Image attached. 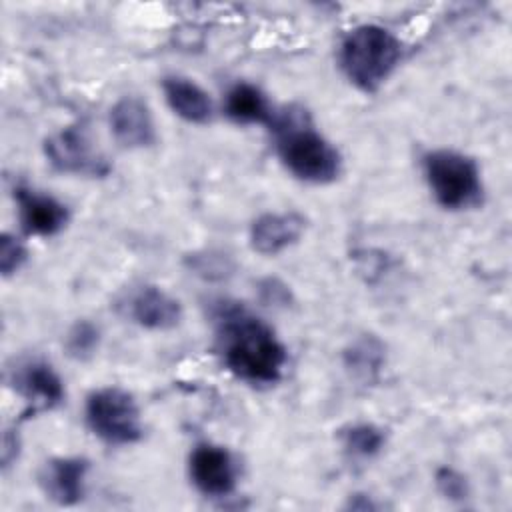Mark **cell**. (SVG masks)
I'll use <instances>...</instances> for the list:
<instances>
[{
	"label": "cell",
	"instance_id": "3",
	"mask_svg": "<svg viewBox=\"0 0 512 512\" xmlns=\"http://www.w3.org/2000/svg\"><path fill=\"white\" fill-rule=\"evenodd\" d=\"M404 56L402 40L380 24L350 28L338 48V64L346 80L364 94H374L396 72Z\"/></svg>",
	"mask_w": 512,
	"mask_h": 512
},
{
	"label": "cell",
	"instance_id": "2",
	"mask_svg": "<svg viewBox=\"0 0 512 512\" xmlns=\"http://www.w3.org/2000/svg\"><path fill=\"white\" fill-rule=\"evenodd\" d=\"M274 134V150L282 166L300 182L332 184L342 174L340 150L312 124L302 108L276 112L268 124Z\"/></svg>",
	"mask_w": 512,
	"mask_h": 512
},
{
	"label": "cell",
	"instance_id": "12",
	"mask_svg": "<svg viewBox=\"0 0 512 512\" xmlns=\"http://www.w3.org/2000/svg\"><path fill=\"white\" fill-rule=\"evenodd\" d=\"M128 318L144 330L166 332L182 322V304L160 286L146 284L134 290L126 304Z\"/></svg>",
	"mask_w": 512,
	"mask_h": 512
},
{
	"label": "cell",
	"instance_id": "22",
	"mask_svg": "<svg viewBox=\"0 0 512 512\" xmlns=\"http://www.w3.org/2000/svg\"><path fill=\"white\" fill-rule=\"evenodd\" d=\"M256 294H258V300L270 308H288L294 300L290 286L274 276H266L258 280Z\"/></svg>",
	"mask_w": 512,
	"mask_h": 512
},
{
	"label": "cell",
	"instance_id": "19",
	"mask_svg": "<svg viewBox=\"0 0 512 512\" xmlns=\"http://www.w3.org/2000/svg\"><path fill=\"white\" fill-rule=\"evenodd\" d=\"M100 342H102V332L98 324H94L92 320L80 318L66 330L62 346L68 358L76 362H86L96 356Z\"/></svg>",
	"mask_w": 512,
	"mask_h": 512
},
{
	"label": "cell",
	"instance_id": "5",
	"mask_svg": "<svg viewBox=\"0 0 512 512\" xmlns=\"http://www.w3.org/2000/svg\"><path fill=\"white\" fill-rule=\"evenodd\" d=\"M88 430L108 446H132L142 440V412L136 398L120 386H102L86 396Z\"/></svg>",
	"mask_w": 512,
	"mask_h": 512
},
{
	"label": "cell",
	"instance_id": "17",
	"mask_svg": "<svg viewBox=\"0 0 512 512\" xmlns=\"http://www.w3.org/2000/svg\"><path fill=\"white\" fill-rule=\"evenodd\" d=\"M342 450L352 460H370L378 456L386 444V434L372 422H354L338 432Z\"/></svg>",
	"mask_w": 512,
	"mask_h": 512
},
{
	"label": "cell",
	"instance_id": "13",
	"mask_svg": "<svg viewBox=\"0 0 512 512\" xmlns=\"http://www.w3.org/2000/svg\"><path fill=\"white\" fill-rule=\"evenodd\" d=\"M90 462L84 456H54L40 472V486L54 504L74 506L86 494Z\"/></svg>",
	"mask_w": 512,
	"mask_h": 512
},
{
	"label": "cell",
	"instance_id": "15",
	"mask_svg": "<svg viewBox=\"0 0 512 512\" xmlns=\"http://www.w3.org/2000/svg\"><path fill=\"white\" fill-rule=\"evenodd\" d=\"M222 108L226 118L240 126H250V124L268 126L276 114L264 90L244 80H238L226 90Z\"/></svg>",
	"mask_w": 512,
	"mask_h": 512
},
{
	"label": "cell",
	"instance_id": "23",
	"mask_svg": "<svg viewBox=\"0 0 512 512\" xmlns=\"http://www.w3.org/2000/svg\"><path fill=\"white\" fill-rule=\"evenodd\" d=\"M20 454V438L16 430H6L4 440H2V468L8 470Z\"/></svg>",
	"mask_w": 512,
	"mask_h": 512
},
{
	"label": "cell",
	"instance_id": "16",
	"mask_svg": "<svg viewBox=\"0 0 512 512\" xmlns=\"http://www.w3.org/2000/svg\"><path fill=\"white\" fill-rule=\"evenodd\" d=\"M342 364L354 382L372 386L380 380L386 364V346L374 334H360L344 348Z\"/></svg>",
	"mask_w": 512,
	"mask_h": 512
},
{
	"label": "cell",
	"instance_id": "14",
	"mask_svg": "<svg viewBox=\"0 0 512 512\" xmlns=\"http://www.w3.org/2000/svg\"><path fill=\"white\" fill-rule=\"evenodd\" d=\"M162 92L168 108L180 120L204 126L214 118V102L210 94L192 78L170 74L162 78Z\"/></svg>",
	"mask_w": 512,
	"mask_h": 512
},
{
	"label": "cell",
	"instance_id": "10",
	"mask_svg": "<svg viewBox=\"0 0 512 512\" xmlns=\"http://www.w3.org/2000/svg\"><path fill=\"white\" fill-rule=\"evenodd\" d=\"M108 124L114 140L128 150H144L156 144V124L152 110L140 96L118 98L110 112Z\"/></svg>",
	"mask_w": 512,
	"mask_h": 512
},
{
	"label": "cell",
	"instance_id": "9",
	"mask_svg": "<svg viewBox=\"0 0 512 512\" xmlns=\"http://www.w3.org/2000/svg\"><path fill=\"white\" fill-rule=\"evenodd\" d=\"M12 196L20 228L28 236L50 238L62 232L70 222V208L44 190H36L28 184H16L12 188Z\"/></svg>",
	"mask_w": 512,
	"mask_h": 512
},
{
	"label": "cell",
	"instance_id": "4",
	"mask_svg": "<svg viewBox=\"0 0 512 512\" xmlns=\"http://www.w3.org/2000/svg\"><path fill=\"white\" fill-rule=\"evenodd\" d=\"M422 174L440 208L462 212L482 204V170L472 156L454 148H432L422 156Z\"/></svg>",
	"mask_w": 512,
	"mask_h": 512
},
{
	"label": "cell",
	"instance_id": "1",
	"mask_svg": "<svg viewBox=\"0 0 512 512\" xmlns=\"http://www.w3.org/2000/svg\"><path fill=\"white\" fill-rule=\"evenodd\" d=\"M212 316L218 356L234 378L250 386H274L282 380L288 350L266 320L228 300H222Z\"/></svg>",
	"mask_w": 512,
	"mask_h": 512
},
{
	"label": "cell",
	"instance_id": "8",
	"mask_svg": "<svg viewBox=\"0 0 512 512\" xmlns=\"http://www.w3.org/2000/svg\"><path fill=\"white\" fill-rule=\"evenodd\" d=\"M188 476L202 496L226 498L236 490L238 466L228 448L200 442L188 456Z\"/></svg>",
	"mask_w": 512,
	"mask_h": 512
},
{
	"label": "cell",
	"instance_id": "7",
	"mask_svg": "<svg viewBox=\"0 0 512 512\" xmlns=\"http://www.w3.org/2000/svg\"><path fill=\"white\" fill-rule=\"evenodd\" d=\"M10 386L26 402L28 416L52 410L66 398L64 380L48 360L38 356L16 362L10 372Z\"/></svg>",
	"mask_w": 512,
	"mask_h": 512
},
{
	"label": "cell",
	"instance_id": "21",
	"mask_svg": "<svg viewBox=\"0 0 512 512\" xmlns=\"http://www.w3.org/2000/svg\"><path fill=\"white\" fill-rule=\"evenodd\" d=\"M28 260V250L24 246V242L14 236L4 232L0 236V272L4 278H10L12 274H16L24 262Z\"/></svg>",
	"mask_w": 512,
	"mask_h": 512
},
{
	"label": "cell",
	"instance_id": "11",
	"mask_svg": "<svg viewBox=\"0 0 512 512\" xmlns=\"http://www.w3.org/2000/svg\"><path fill=\"white\" fill-rule=\"evenodd\" d=\"M306 224V218L294 210L264 212L248 228L250 248L262 256H276L300 242Z\"/></svg>",
	"mask_w": 512,
	"mask_h": 512
},
{
	"label": "cell",
	"instance_id": "20",
	"mask_svg": "<svg viewBox=\"0 0 512 512\" xmlns=\"http://www.w3.org/2000/svg\"><path fill=\"white\" fill-rule=\"evenodd\" d=\"M434 484L440 496L450 502H464L470 496L468 478L452 466H440L434 474Z\"/></svg>",
	"mask_w": 512,
	"mask_h": 512
},
{
	"label": "cell",
	"instance_id": "6",
	"mask_svg": "<svg viewBox=\"0 0 512 512\" xmlns=\"http://www.w3.org/2000/svg\"><path fill=\"white\" fill-rule=\"evenodd\" d=\"M44 156L60 174L104 178L110 172V162L96 148L84 124H70L50 134L44 142Z\"/></svg>",
	"mask_w": 512,
	"mask_h": 512
},
{
	"label": "cell",
	"instance_id": "18",
	"mask_svg": "<svg viewBox=\"0 0 512 512\" xmlns=\"http://www.w3.org/2000/svg\"><path fill=\"white\" fill-rule=\"evenodd\" d=\"M184 266L190 274L204 282H224L234 276V258L218 248H202L184 256Z\"/></svg>",
	"mask_w": 512,
	"mask_h": 512
}]
</instances>
